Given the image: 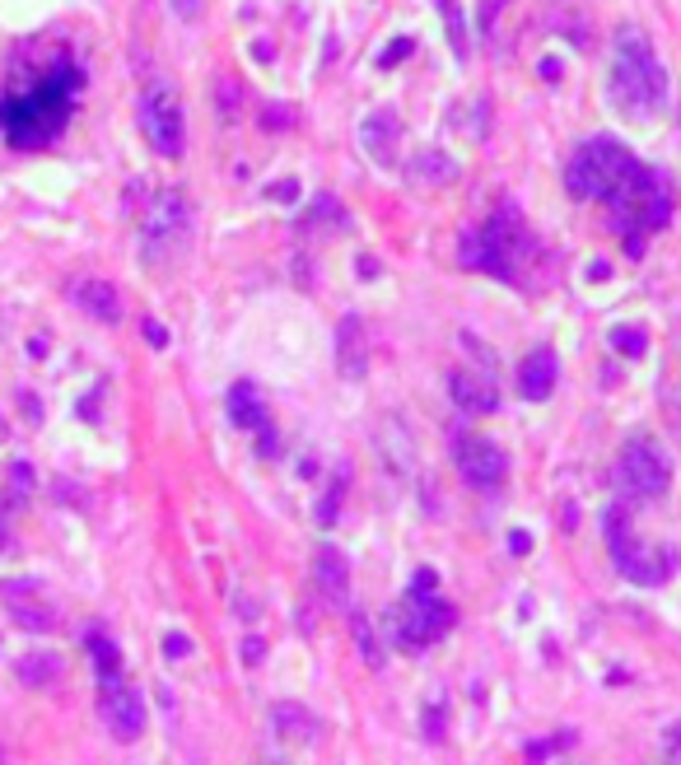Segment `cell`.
Here are the masks:
<instances>
[{
  "mask_svg": "<svg viewBox=\"0 0 681 765\" xmlns=\"http://www.w3.org/2000/svg\"><path fill=\"white\" fill-rule=\"evenodd\" d=\"M80 90H84L80 61L57 57L28 84H10V90L0 94V136H5L14 150L51 145L66 131V121L75 117Z\"/></svg>",
  "mask_w": 681,
  "mask_h": 765,
  "instance_id": "obj_1",
  "label": "cell"
},
{
  "mask_svg": "<svg viewBox=\"0 0 681 765\" xmlns=\"http://www.w3.org/2000/svg\"><path fill=\"white\" fill-rule=\"evenodd\" d=\"M611 103L631 117H654L668 103V71H662L649 33L635 24H621L611 38V75H607Z\"/></svg>",
  "mask_w": 681,
  "mask_h": 765,
  "instance_id": "obj_2",
  "label": "cell"
},
{
  "mask_svg": "<svg viewBox=\"0 0 681 765\" xmlns=\"http://www.w3.org/2000/svg\"><path fill=\"white\" fill-rule=\"evenodd\" d=\"M607 211H611V229L625 238V252L639 257L644 238L658 234L662 224L672 220V187L658 168L635 164L621 178V187L607 197Z\"/></svg>",
  "mask_w": 681,
  "mask_h": 765,
  "instance_id": "obj_3",
  "label": "cell"
},
{
  "mask_svg": "<svg viewBox=\"0 0 681 765\" xmlns=\"http://www.w3.org/2000/svg\"><path fill=\"white\" fill-rule=\"evenodd\" d=\"M458 252H462V267L495 275V281H504V285H518L523 271H528V257L537 252V238H532V229L523 224V215L514 211V205H500L481 229H471L462 238Z\"/></svg>",
  "mask_w": 681,
  "mask_h": 765,
  "instance_id": "obj_4",
  "label": "cell"
},
{
  "mask_svg": "<svg viewBox=\"0 0 681 765\" xmlns=\"http://www.w3.org/2000/svg\"><path fill=\"white\" fill-rule=\"evenodd\" d=\"M635 164L639 160L621 141H611V136H592V141H584L579 150L570 154L565 187H570L574 201H607Z\"/></svg>",
  "mask_w": 681,
  "mask_h": 765,
  "instance_id": "obj_5",
  "label": "cell"
},
{
  "mask_svg": "<svg viewBox=\"0 0 681 765\" xmlns=\"http://www.w3.org/2000/svg\"><path fill=\"white\" fill-rule=\"evenodd\" d=\"M602 537H607V555H611V565H617V574H621V579H631V584H639V588H658L672 574V565H677L672 551H649L635 537L625 499H617L602 514Z\"/></svg>",
  "mask_w": 681,
  "mask_h": 765,
  "instance_id": "obj_6",
  "label": "cell"
},
{
  "mask_svg": "<svg viewBox=\"0 0 681 765\" xmlns=\"http://www.w3.org/2000/svg\"><path fill=\"white\" fill-rule=\"evenodd\" d=\"M392 625H397V645L407 654H425L453 625V607L434 593V569H415L407 598L392 612Z\"/></svg>",
  "mask_w": 681,
  "mask_h": 765,
  "instance_id": "obj_7",
  "label": "cell"
},
{
  "mask_svg": "<svg viewBox=\"0 0 681 765\" xmlns=\"http://www.w3.org/2000/svg\"><path fill=\"white\" fill-rule=\"evenodd\" d=\"M668 491H672V462L658 448V439H649V434L625 439L617 454V495L625 504H644V499H662Z\"/></svg>",
  "mask_w": 681,
  "mask_h": 765,
  "instance_id": "obj_8",
  "label": "cell"
},
{
  "mask_svg": "<svg viewBox=\"0 0 681 765\" xmlns=\"http://www.w3.org/2000/svg\"><path fill=\"white\" fill-rule=\"evenodd\" d=\"M191 234V205L178 187H164L154 191L141 211V252L145 262H168L173 252L187 243Z\"/></svg>",
  "mask_w": 681,
  "mask_h": 765,
  "instance_id": "obj_9",
  "label": "cell"
},
{
  "mask_svg": "<svg viewBox=\"0 0 681 765\" xmlns=\"http://www.w3.org/2000/svg\"><path fill=\"white\" fill-rule=\"evenodd\" d=\"M141 131L145 141L164 154V160H178L183 145H187V117H183V103L173 98L168 84H150L141 94Z\"/></svg>",
  "mask_w": 681,
  "mask_h": 765,
  "instance_id": "obj_10",
  "label": "cell"
},
{
  "mask_svg": "<svg viewBox=\"0 0 681 765\" xmlns=\"http://www.w3.org/2000/svg\"><path fill=\"white\" fill-rule=\"evenodd\" d=\"M98 719L117 742H136L145 733V701L127 682V672L98 676Z\"/></svg>",
  "mask_w": 681,
  "mask_h": 765,
  "instance_id": "obj_11",
  "label": "cell"
},
{
  "mask_svg": "<svg viewBox=\"0 0 681 765\" xmlns=\"http://www.w3.org/2000/svg\"><path fill=\"white\" fill-rule=\"evenodd\" d=\"M453 462H458V476L471 485V491H500L504 476H509V458L504 448L491 444L485 434H458L453 439Z\"/></svg>",
  "mask_w": 681,
  "mask_h": 765,
  "instance_id": "obj_12",
  "label": "cell"
},
{
  "mask_svg": "<svg viewBox=\"0 0 681 765\" xmlns=\"http://www.w3.org/2000/svg\"><path fill=\"white\" fill-rule=\"evenodd\" d=\"M555 378H561V364H555L551 345H537V351L523 355V364H518V392L528 397V402H547V397L555 392Z\"/></svg>",
  "mask_w": 681,
  "mask_h": 765,
  "instance_id": "obj_13",
  "label": "cell"
},
{
  "mask_svg": "<svg viewBox=\"0 0 681 765\" xmlns=\"http://www.w3.org/2000/svg\"><path fill=\"white\" fill-rule=\"evenodd\" d=\"M448 397H453V402H458L467 415H485V411L500 407L491 378H477V374H467V369H453V374H448Z\"/></svg>",
  "mask_w": 681,
  "mask_h": 765,
  "instance_id": "obj_14",
  "label": "cell"
},
{
  "mask_svg": "<svg viewBox=\"0 0 681 765\" xmlns=\"http://www.w3.org/2000/svg\"><path fill=\"white\" fill-rule=\"evenodd\" d=\"M224 411H230V421L238 429H261V425H267V402H261L257 382H248V378H238L234 388H230V397H224Z\"/></svg>",
  "mask_w": 681,
  "mask_h": 765,
  "instance_id": "obj_15",
  "label": "cell"
},
{
  "mask_svg": "<svg viewBox=\"0 0 681 765\" xmlns=\"http://www.w3.org/2000/svg\"><path fill=\"white\" fill-rule=\"evenodd\" d=\"M71 299L90 313V318H98V322H117L121 318V299H117V290L108 285V281H75L71 285Z\"/></svg>",
  "mask_w": 681,
  "mask_h": 765,
  "instance_id": "obj_16",
  "label": "cell"
},
{
  "mask_svg": "<svg viewBox=\"0 0 681 765\" xmlns=\"http://www.w3.org/2000/svg\"><path fill=\"white\" fill-rule=\"evenodd\" d=\"M271 723H275V733H281L285 742H313V738H318V719H313L308 709H300V705H275Z\"/></svg>",
  "mask_w": 681,
  "mask_h": 765,
  "instance_id": "obj_17",
  "label": "cell"
},
{
  "mask_svg": "<svg viewBox=\"0 0 681 765\" xmlns=\"http://www.w3.org/2000/svg\"><path fill=\"white\" fill-rule=\"evenodd\" d=\"M392 141H397V117L392 113H374L364 121V150L374 154V160L392 164Z\"/></svg>",
  "mask_w": 681,
  "mask_h": 765,
  "instance_id": "obj_18",
  "label": "cell"
},
{
  "mask_svg": "<svg viewBox=\"0 0 681 765\" xmlns=\"http://www.w3.org/2000/svg\"><path fill=\"white\" fill-rule=\"evenodd\" d=\"M318 584H322L327 598L345 602V588H351V579H345V555L337 546H322L318 551Z\"/></svg>",
  "mask_w": 681,
  "mask_h": 765,
  "instance_id": "obj_19",
  "label": "cell"
},
{
  "mask_svg": "<svg viewBox=\"0 0 681 765\" xmlns=\"http://www.w3.org/2000/svg\"><path fill=\"white\" fill-rule=\"evenodd\" d=\"M434 5H439L444 24H448V43H453V51H458V57H467V24H462V5H458V0H434Z\"/></svg>",
  "mask_w": 681,
  "mask_h": 765,
  "instance_id": "obj_20",
  "label": "cell"
},
{
  "mask_svg": "<svg viewBox=\"0 0 681 765\" xmlns=\"http://www.w3.org/2000/svg\"><path fill=\"white\" fill-rule=\"evenodd\" d=\"M90 658H94V668L98 676H108V672H121V654L113 639H103V635H90Z\"/></svg>",
  "mask_w": 681,
  "mask_h": 765,
  "instance_id": "obj_21",
  "label": "cell"
},
{
  "mask_svg": "<svg viewBox=\"0 0 681 765\" xmlns=\"http://www.w3.org/2000/svg\"><path fill=\"white\" fill-rule=\"evenodd\" d=\"M611 345H617L621 355H631V360H639L644 351H649V337H644L639 327H611Z\"/></svg>",
  "mask_w": 681,
  "mask_h": 765,
  "instance_id": "obj_22",
  "label": "cell"
},
{
  "mask_svg": "<svg viewBox=\"0 0 681 765\" xmlns=\"http://www.w3.org/2000/svg\"><path fill=\"white\" fill-rule=\"evenodd\" d=\"M57 658H24L20 663V676L24 682H33V686H47V682H57Z\"/></svg>",
  "mask_w": 681,
  "mask_h": 765,
  "instance_id": "obj_23",
  "label": "cell"
},
{
  "mask_svg": "<svg viewBox=\"0 0 681 765\" xmlns=\"http://www.w3.org/2000/svg\"><path fill=\"white\" fill-rule=\"evenodd\" d=\"M355 337H360V322L345 318V322H341V345H345V351H341V369H345V374H364V364L355 360Z\"/></svg>",
  "mask_w": 681,
  "mask_h": 765,
  "instance_id": "obj_24",
  "label": "cell"
},
{
  "mask_svg": "<svg viewBox=\"0 0 681 765\" xmlns=\"http://www.w3.org/2000/svg\"><path fill=\"white\" fill-rule=\"evenodd\" d=\"M355 645H360V658L369 668H383V654H378V645H374V631L364 625V616H355Z\"/></svg>",
  "mask_w": 681,
  "mask_h": 765,
  "instance_id": "obj_25",
  "label": "cell"
},
{
  "mask_svg": "<svg viewBox=\"0 0 681 765\" xmlns=\"http://www.w3.org/2000/svg\"><path fill=\"white\" fill-rule=\"evenodd\" d=\"M164 654H168V658H187V654H191V639H187V635H168V639H164Z\"/></svg>",
  "mask_w": 681,
  "mask_h": 765,
  "instance_id": "obj_26",
  "label": "cell"
},
{
  "mask_svg": "<svg viewBox=\"0 0 681 765\" xmlns=\"http://www.w3.org/2000/svg\"><path fill=\"white\" fill-rule=\"evenodd\" d=\"M662 752H668L672 761H681V723L672 728V733H668V738H662Z\"/></svg>",
  "mask_w": 681,
  "mask_h": 765,
  "instance_id": "obj_27",
  "label": "cell"
},
{
  "mask_svg": "<svg viewBox=\"0 0 681 765\" xmlns=\"http://www.w3.org/2000/svg\"><path fill=\"white\" fill-rule=\"evenodd\" d=\"M407 51H411V38H407V43H392L388 51H383V66H397L401 57H407Z\"/></svg>",
  "mask_w": 681,
  "mask_h": 765,
  "instance_id": "obj_28",
  "label": "cell"
},
{
  "mask_svg": "<svg viewBox=\"0 0 681 765\" xmlns=\"http://www.w3.org/2000/svg\"><path fill=\"white\" fill-rule=\"evenodd\" d=\"M173 5H178L183 20H197V14H201V0H173Z\"/></svg>",
  "mask_w": 681,
  "mask_h": 765,
  "instance_id": "obj_29",
  "label": "cell"
},
{
  "mask_svg": "<svg viewBox=\"0 0 681 765\" xmlns=\"http://www.w3.org/2000/svg\"><path fill=\"white\" fill-rule=\"evenodd\" d=\"M145 337H150L154 345H168V332H164V327H160V322H145Z\"/></svg>",
  "mask_w": 681,
  "mask_h": 765,
  "instance_id": "obj_30",
  "label": "cell"
},
{
  "mask_svg": "<svg viewBox=\"0 0 681 765\" xmlns=\"http://www.w3.org/2000/svg\"><path fill=\"white\" fill-rule=\"evenodd\" d=\"M672 411H677V425H681V388L672 392Z\"/></svg>",
  "mask_w": 681,
  "mask_h": 765,
  "instance_id": "obj_31",
  "label": "cell"
}]
</instances>
